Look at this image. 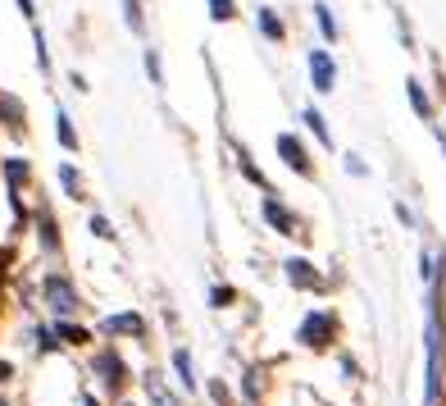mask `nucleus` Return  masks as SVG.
Instances as JSON below:
<instances>
[{"mask_svg":"<svg viewBox=\"0 0 446 406\" xmlns=\"http://www.w3.org/2000/svg\"><path fill=\"white\" fill-rule=\"evenodd\" d=\"M314 18H319V27H324V37H337V27H333V14H328L324 5H314Z\"/></svg>","mask_w":446,"mask_h":406,"instance_id":"obj_14","label":"nucleus"},{"mask_svg":"<svg viewBox=\"0 0 446 406\" xmlns=\"http://www.w3.org/2000/svg\"><path fill=\"white\" fill-rule=\"evenodd\" d=\"M5 173L18 183V178H27V164H23V160H9V164H5Z\"/></svg>","mask_w":446,"mask_h":406,"instance_id":"obj_18","label":"nucleus"},{"mask_svg":"<svg viewBox=\"0 0 446 406\" xmlns=\"http://www.w3.org/2000/svg\"><path fill=\"white\" fill-rule=\"evenodd\" d=\"M18 9H23V14H27V18H32V14H37V9H32V0H18Z\"/></svg>","mask_w":446,"mask_h":406,"instance_id":"obj_20","label":"nucleus"},{"mask_svg":"<svg viewBox=\"0 0 446 406\" xmlns=\"http://www.w3.org/2000/svg\"><path fill=\"white\" fill-rule=\"evenodd\" d=\"M287 278L300 288H319V274L310 269V260H287Z\"/></svg>","mask_w":446,"mask_h":406,"instance_id":"obj_5","label":"nucleus"},{"mask_svg":"<svg viewBox=\"0 0 446 406\" xmlns=\"http://www.w3.org/2000/svg\"><path fill=\"white\" fill-rule=\"evenodd\" d=\"M278 156H283L287 164H292L296 173H310V160H305V147H300V142L292 137V133H283V137H278Z\"/></svg>","mask_w":446,"mask_h":406,"instance_id":"obj_1","label":"nucleus"},{"mask_svg":"<svg viewBox=\"0 0 446 406\" xmlns=\"http://www.w3.org/2000/svg\"><path fill=\"white\" fill-rule=\"evenodd\" d=\"M305 123H310V128H314V137L324 142V147H333V133L324 128V114H319V110H305Z\"/></svg>","mask_w":446,"mask_h":406,"instance_id":"obj_9","label":"nucleus"},{"mask_svg":"<svg viewBox=\"0 0 446 406\" xmlns=\"http://www.w3.org/2000/svg\"><path fill=\"white\" fill-rule=\"evenodd\" d=\"M0 406H5V402H0Z\"/></svg>","mask_w":446,"mask_h":406,"instance_id":"obj_21","label":"nucleus"},{"mask_svg":"<svg viewBox=\"0 0 446 406\" xmlns=\"http://www.w3.org/2000/svg\"><path fill=\"white\" fill-rule=\"evenodd\" d=\"M300 338H305L310 347H324L328 338H333V320H328V315H310V320L300 324Z\"/></svg>","mask_w":446,"mask_h":406,"instance_id":"obj_2","label":"nucleus"},{"mask_svg":"<svg viewBox=\"0 0 446 406\" xmlns=\"http://www.w3.org/2000/svg\"><path fill=\"white\" fill-rule=\"evenodd\" d=\"M173 365H178V379L191 388V383H196V379H191V356L187 352H173Z\"/></svg>","mask_w":446,"mask_h":406,"instance_id":"obj_11","label":"nucleus"},{"mask_svg":"<svg viewBox=\"0 0 446 406\" xmlns=\"http://www.w3.org/2000/svg\"><path fill=\"white\" fill-rule=\"evenodd\" d=\"M260 27H265V37H269V42H283V23H278V18L269 14V9H260Z\"/></svg>","mask_w":446,"mask_h":406,"instance_id":"obj_10","label":"nucleus"},{"mask_svg":"<svg viewBox=\"0 0 446 406\" xmlns=\"http://www.w3.org/2000/svg\"><path fill=\"white\" fill-rule=\"evenodd\" d=\"M141 315H110V320H105V333H141Z\"/></svg>","mask_w":446,"mask_h":406,"instance_id":"obj_6","label":"nucleus"},{"mask_svg":"<svg viewBox=\"0 0 446 406\" xmlns=\"http://www.w3.org/2000/svg\"><path fill=\"white\" fill-rule=\"evenodd\" d=\"M60 338H64V343H87V333H82V328H73V324H60Z\"/></svg>","mask_w":446,"mask_h":406,"instance_id":"obj_17","label":"nucleus"},{"mask_svg":"<svg viewBox=\"0 0 446 406\" xmlns=\"http://www.w3.org/2000/svg\"><path fill=\"white\" fill-rule=\"evenodd\" d=\"M46 297H51V306H55L60 315L73 311V288H69V278H46Z\"/></svg>","mask_w":446,"mask_h":406,"instance_id":"obj_4","label":"nucleus"},{"mask_svg":"<svg viewBox=\"0 0 446 406\" xmlns=\"http://www.w3.org/2000/svg\"><path fill=\"white\" fill-rule=\"evenodd\" d=\"M210 18H232V0H210Z\"/></svg>","mask_w":446,"mask_h":406,"instance_id":"obj_15","label":"nucleus"},{"mask_svg":"<svg viewBox=\"0 0 446 406\" xmlns=\"http://www.w3.org/2000/svg\"><path fill=\"white\" fill-rule=\"evenodd\" d=\"M210 297H215V306H228V302H232V293H228V288H215Z\"/></svg>","mask_w":446,"mask_h":406,"instance_id":"obj_19","label":"nucleus"},{"mask_svg":"<svg viewBox=\"0 0 446 406\" xmlns=\"http://www.w3.org/2000/svg\"><path fill=\"white\" fill-rule=\"evenodd\" d=\"M405 92H410V105H414V110L423 114V119H428V96L419 92V82H410V87H405Z\"/></svg>","mask_w":446,"mask_h":406,"instance_id":"obj_13","label":"nucleus"},{"mask_svg":"<svg viewBox=\"0 0 446 406\" xmlns=\"http://www.w3.org/2000/svg\"><path fill=\"white\" fill-rule=\"evenodd\" d=\"M60 183L69 187V197H77V173H73V164H64V169H60Z\"/></svg>","mask_w":446,"mask_h":406,"instance_id":"obj_16","label":"nucleus"},{"mask_svg":"<svg viewBox=\"0 0 446 406\" xmlns=\"http://www.w3.org/2000/svg\"><path fill=\"white\" fill-rule=\"evenodd\" d=\"M55 133H60V142H64V147H69V151L77 147V133H73V123H69V114H64V110L55 114Z\"/></svg>","mask_w":446,"mask_h":406,"instance_id":"obj_8","label":"nucleus"},{"mask_svg":"<svg viewBox=\"0 0 446 406\" xmlns=\"http://www.w3.org/2000/svg\"><path fill=\"white\" fill-rule=\"evenodd\" d=\"M101 370H105V379H110V383H119V379H123V365H119V356H101Z\"/></svg>","mask_w":446,"mask_h":406,"instance_id":"obj_12","label":"nucleus"},{"mask_svg":"<svg viewBox=\"0 0 446 406\" xmlns=\"http://www.w3.org/2000/svg\"><path fill=\"white\" fill-rule=\"evenodd\" d=\"M310 78H314V92H333V60L324 51L310 55Z\"/></svg>","mask_w":446,"mask_h":406,"instance_id":"obj_3","label":"nucleus"},{"mask_svg":"<svg viewBox=\"0 0 446 406\" xmlns=\"http://www.w3.org/2000/svg\"><path fill=\"white\" fill-rule=\"evenodd\" d=\"M265 215H269V224H274L278 233H292V228H296V219L287 215V210L278 206V201H265Z\"/></svg>","mask_w":446,"mask_h":406,"instance_id":"obj_7","label":"nucleus"}]
</instances>
